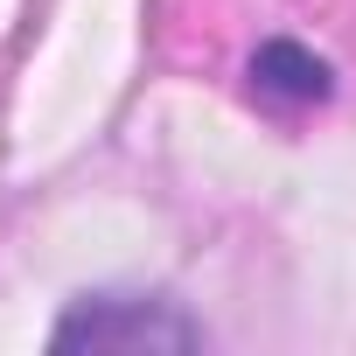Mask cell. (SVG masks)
Instances as JSON below:
<instances>
[{"mask_svg":"<svg viewBox=\"0 0 356 356\" xmlns=\"http://www.w3.org/2000/svg\"><path fill=\"white\" fill-rule=\"evenodd\" d=\"M210 349V328L168 293H77L56 328H49V356H196Z\"/></svg>","mask_w":356,"mask_h":356,"instance_id":"cell-1","label":"cell"},{"mask_svg":"<svg viewBox=\"0 0 356 356\" xmlns=\"http://www.w3.org/2000/svg\"><path fill=\"white\" fill-rule=\"evenodd\" d=\"M245 98L266 105V112H314L335 98V63L293 35H266L252 56H245Z\"/></svg>","mask_w":356,"mask_h":356,"instance_id":"cell-2","label":"cell"}]
</instances>
